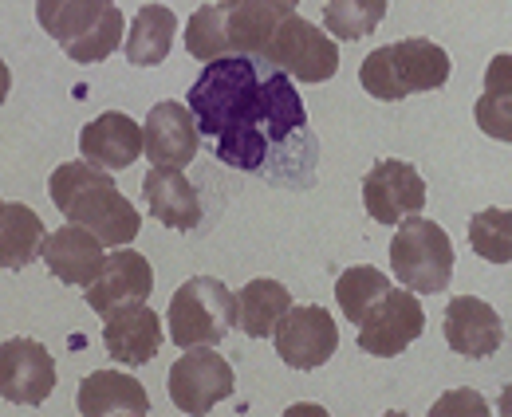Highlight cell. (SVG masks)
Here are the masks:
<instances>
[{"mask_svg":"<svg viewBox=\"0 0 512 417\" xmlns=\"http://www.w3.org/2000/svg\"><path fill=\"white\" fill-rule=\"evenodd\" d=\"M162 319L150 303H127L111 315H103V347L123 366H146L162 351Z\"/></svg>","mask_w":512,"mask_h":417,"instance_id":"2e32d148","label":"cell"},{"mask_svg":"<svg viewBox=\"0 0 512 417\" xmlns=\"http://www.w3.org/2000/svg\"><path fill=\"white\" fill-rule=\"evenodd\" d=\"M473 122L485 138L512 146V87H485L473 103Z\"/></svg>","mask_w":512,"mask_h":417,"instance_id":"f546056e","label":"cell"},{"mask_svg":"<svg viewBox=\"0 0 512 417\" xmlns=\"http://www.w3.org/2000/svg\"><path fill=\"white\" fill-rule=\"evenodd\" d=\"M449 71L453 63L442 44H434L430 36H410V40L375 48L359 63V83L379 103H402L410 95L442 91L449 83Z\"/></svg>","mask_w":512,"mask_h":417,"instance_id":"3957f363","label":"cell"},{"mask_svg":"<svg viewBox=\"0 0 512 417\" xmlns=\"http://www.w3.org/2000/svg\"><path fill=\"white\" fill-rule=\"evenodd\" d=\"M426 331L422 299L410 288H390L363 319H359V351L371 358H398Z\"/></svg>","mask_w":512,"mask_h":417,"instance_id":"ba28073f","label":"cell"},{"mask_svg":"<svg viewBox=\"0 0 512 417\" xmlns=\"http://www.w3.org/2000/svg\"><path fill=\"white\" fill-rule=\"evenodd\" d=\"M201 150V130L186 103L178 99H162L150 107V115L142 122V154L150 158V166H178L186 170Z\"/></svg>","mask_w":512,"mask_h":417,"instance_id":"7c38bea8","label":"cell"},{"mask_svg":"<svg viewBox=\"0 0 512 417\" xmlns=\"http://www.w3.org/2000/svg\"><path fill=\"white\" fill-rule=\"evenodd\" d=\"M390 0H327L323 4V28L335 40H367L386 20Z\"/></svg>","mask_w":512,"mask_h":417,"instance_id":"4316f807","label":"cell"},{"mask_svg":"<svg viewBox=\"0 0 512 417\" xmlns=\"http://www.w3.org/2000/svg\"><path fill=\"white\" fill-rule=\"evenodd\" d=\"M166 327H170V343L182 351L217 347L237 327V292H229V284L217 276H190L170 296Z\"/></svg>","mask_w":512,"mask_h":417,"instance_id":"5b68a950","label":"cell"},{"mask_svg":"<svg viewBox=\"0 0 512 417\" xmlns=\"http://www.w3.org/2000/svg\"><path fill=\"white\" fill-rule=\"evenodd\" d=\"M83 417H107V414H150V394L146 386L127 374V370H91L79 382V398H75Z\"/></svg>","mask_w":512,"mask_h":417,"instance_id":"d6986e66","label":"cell"},{"mask_svg":"<svg viewBox=\"0 0 512 417\" xmlns=\"http://www.w3.org/2000/svg\"><path fill=\"white\" fill-rule=\"evenodd\" d=\"M56 390V358L40 339L16 335L0 343V398L12 406H44Z\"/></svg>","mask_w":512,"mask_h":417,"instance_id":"8fae6325","label":"cell"},{"mask_svg":"<svg viewBox=\"0 0 512 417\" xmlns=\"http://www.w3.org/2000/svg\"><path fill=\"white\" fill-rule=\"evenodd\" d=\"M390 288H394L390 276L379 272V268H371V264H351V268H343L339 280H335V299H339L343 319L359 327V319H363Z\"/></svg>","mask_w":512,"mask_h":417,"instance_id":"cb8c5ba5","label":"cell"},{"mask_svg":"<svg viewBox=\"0 0 512 417\" xmlns=\"http://www.w3.org/2000/svg\"><path fill=\"white\" fill-rule=\"evenodd\" d=\"M103 8H107V0H36V24L60 48H67L103 16Z\"/></svg>","mask_w":512,"mask_h":417,"instance_id":"d4e9b609","label":"cell"},{"mask_svg":"<svg viewBox=\"0 0 512 417\" xmlns=\"http://www.w3.org/2000/svg\"><path fill=\"white\" fill-rule=\"evenodd\" d=\"M398 233L390 237V272L402 288L418 292V296H438L446 292L449 280H453V264H457V252H453V240L449 233L414 213L406 217L402 225H394Z\"/></svg>","mask_w":512,"mask_h":417,"instance_id":"277c9868","label":"cell"},{"mask_svg":"<svg viewBox=\"0 0 512 417\" xmlns=\"http://www.w3.org/2000/svg\"><path fill=\"white\" fill-rule=\"evenodd\" d=\"M48 193L64 221L91 229L107 248H123L142 233V213L127 201V193L115 185L111 170H99L91 162H64L52 170Z\"/></svg>","mask_w":512,"mask_h":417,"instance_id":"6da1fadb","label":"cell"},{"mask_svg":"<svg viewBox=\"0 0 512 417\" xmlns=\"http://www.w3.org/2000/svg\"><path fill=\"white\" fill-rule=\"evenodd\" d=\"M166 390H170V402L182 414L197 417V414H209L217 402L233 398L237 374H233L229 358L217 355V347H190V351H182V358L170 366Z\"/></svg>","mask_w":512,"mask_h":417,"instance_id":"52a82bcc","label":"cell"},{"mask_svg":"<svg viewBox=\"0 0 512 417\" xmlns=\"http://www.w3.org/2000/svg\"><path fill=\"white\" fill-rule=\"evenodd\" d=\"M79 154L83 162L99 170H130L142 154V126L123 111H103L79 130Z\"/></svg>","mask_w":512,"mask_h":417,"instance_id":"ac0fdd59","label":"cell"},{"mask_svg":"<svg viewBox=\"0 0 512 417\" xmlns=\"http://www.w3.org/2000/svg\"><path fill=\"white\" fill-rule=\"evenodd\" d=\"M276 358L292 370H320L339 351V327L335 315L320 303H292L288 315L272 331Z\"/></svg>","mask_w":512,"mask_h":417,"instance_id":"9c48e42d","label":"cell"},{"mask_svg":"<svg viewBox=\"0 0 512 417\" xmlns=\"http://www.w3.org/2000/svg\"><path fill=\"white\" fill-rule=\"evenodd\" d=\"M178 36V16L170 4H142L138 16L130 20L127 40H123V56L130 67H158L170 56Z\"/></svg>","mask_w":512,"mask_h":417,"instance_id":"44dd1931","label":"cell"},{"mask_svg":"<svg viewBox=\"0 0 512 417\" xmlns=\"http://www.w3.org/2000/svg\"><path fill=\"white\" fill-rule=\"evenodd\" d=\"M8 91H12V71H8V63L0 60V107H4V99H8Z\"/></svg>","mask_w":512,"mask_h":417,"instance_id":"d6a6232c","label":"cell"},{"mask_svg":"<svg viewBox=\"0 0 512 417\" xmlns=\"http://www.w3.org/2000/svg\"><path fill=\"white\" fill-rule=\"evenodd\" d=\"M446 347L461 358H493L505 343L501 311L481 296H453L442 315Z\"/></svg>","mask_w":512,"mask_h":417,"instance_id":"4fadbf2b","label":"cell"},{"mask_svg":"<svg viewBox=\"0 0 512 417\" xmlns=\"http://www.w3.org/2000/svg\"><path fill=\"white\" fill-rule=\"evenodd\" d=\"M485 87H512V52L493 56L485 67Z\"/></svg>","mask_w":512,"mask_h":417,"instance_id":"1f68e13d","label":"cell"},{"mask_svg":"<svg viewBox=\"0 0 512 417\" xmlns=\"http://www.w3.org/2000/svg\"><path fill=\"white\" fill-rule=\"evenodd\" d=\"M264 67L268 63L256 56H221L201 67V75L193 79L186 107L197 119L201 138H209L213 146L245 134L256 119L260 107V83H264Z\"/></svg>","mask_w":512,"mask_h":417,"instance_id":"7a4b0ae2","label":"cell"},{"mask_svg":"<svg viewBox=\"0 0 512 417\" xmlns=\"http://www.w3.org/2000/svg\"><path fill=\"white\" fill-rule=\"evenodd\" d=\"M288 307H292V292L280 280L256 276L237 292V327L249 339H272V331L288 315Z\"/></svg>","mask_w":512,"mask_h":417,"instance_id":"7402d4cb","label":"cell"},{"mask_svg":"<svg viewBox=\"0 0 512 417\" xmlns=\"http://www.w3.org/2000/svg\"><path fill=\"white\" fill-rule=\"evenodd\" d=\"M296 414H327V410H323V406H292V410H288V417H296Z\"/></svg>","mask_w":512,"mask_h":417,"instance_id":"e575fe53","label":"cell"},{"mask_svg":"<svg viewBox=\"0 0 512 417\" xmlns=\"http://www.w3.org/2000/svg\"><path fill=\"white\" fill-rule=\"evenodd\" d=\"M40 260L44 268L67 284V288H87L99 272H103V260H107V244L95 237L91 229L83 225H60L52 229L44 244H40Z\"/></svg>","mask_w":512,"mask_h":417,"instance_id":"9a60e30c","label":"cell"},{"mask_svg":"<svg viewBox=\"0 0 512 417\" xmlns=\"http://www.w3.org/2000/svg\"><path fill=\"white\" fill-rule=\"evenodd\" d=\"M186 52L197 63L221 60V56H233L229 48V28H225V4H201L186 24Z\"/></svg>","mask_w":512,"mask_h":417,"instance_id":"f1b7e54d","label":"cell"},{"mask_svg":"<svg viewBox=\"0 0 512 417\" xmlns=\"http://www.w3.org/2000/svg\"><path fill=\"white\" fill-rule=\"evenodd\" d=\"M221 4H229V0H221ZM280 4H288V8H300V0H280Z\"/></svg>","mask_w":512,"mask_h":417,"instance_id":"d590c367","label":"cell"},{"mask_svg":"<svg viewBox=\"0 0 512 417\" xmlns=\"http://www.w3.org/2000/svg\"><path fill=\"white\" fill-rule=\"evenodd\" d=\"M48 237L36 209L20 201H0V268L20 272L40 256V244Z\"/></svg>","mask_w":512,"mask_h":417,"instance_id":"603a6c76","label":"cell"},{"mask_svg":"<svg viewBox=\"0 0 512 417\" xmlns=\"http://www.w3.org/2000/svg\"><path fill=\"white\" fill-rule=\"evenodd\" d=\"M142 201L146 213L174 233H193L201 225V193L193 189L186 170L178 166H154L142 178Z\"/></svg>","mask_w":512,"mask_h":417,"instance_id":"e0dca14e","label":"cell"},{"mask_svg":"<svg viewBox=\"0 0 512 417\" xmlns=\"http://www.w3.org/2000/svg\"><path fill=\"white\" fill-rule=\"evenodd\" d=\"M288 12H296V8H288L280 0H229L225 4L229 48L237 56H256L260 60L264 48H268V40H272V32H276V24Z\"/></svg>","mask_w":512,"mask_h":417,"instance_id":"ffe728a7","label":"cell"},{"mask_svg":"<svg viewBox=\"0 0 512 417\" xmlns=\"http://www.w3.org/2000/svg\"><path fill=\"white\" fill-rule=\"evenodd\" d=\"M363 209L375 225L394 229L426 209V178L402 158H379L363 174Z\"/></svg>","mask_w":512,"mask_h":417,"instance_id":"30bf717a","label":"cell"},{"mask_svg":"<svg viewBox=\"0 0 512 417\" xmlns=\"http://www.w3.org/2000/svg\"><path fill=\"white\" fill-rule=\"evenodd\" d=\"M497 414L501 417H512V382L501 390V402H497Z\"/></svg>","mask_w":512,"mask_h":417,"instance_id":"836d02e7","label":"cell"},{"mask_svg":"<svg viewBox=\"0 0 512 417\" xmlns=\"http://www.w3.org/2000/svg\"><path fill=\"white\" fill-rule=\"evenodd\" d=\"M83 292H87V307L103 319V315H111L127 303H146L154 292V268L142 252L123 244L103 260V272Z\"/></svg>","mask_w":512,"mask_h":417,"instance_id":"5bb4252c","label":"cell"},{"mask_svg":"<svg viewBox=\"0 0 512 417\" xmlns=\"http://www.w3.org/2000/svg\"><path fill=\"white\" fill-rule=\"evenodd\" d=\"M123 40H127V20H123L119 4H115V0H107L103 16H99V20H95L79 40H71V44H67L64 56L67 60H75V63H103L123 48Z\"/></svg>","mask_w":512,"mask_h":417,"instance_id":"484cf974","label":"cell"},{"mask_svg":"<svg viewBox=\"0 0 512 417\" xmlns=\"http://www.w3.org/2000/svg\"><path fill=\"white\" fill-rule=\"evenodd\" d=\"M457 414H473V417H489L493 406L473 390V386H457V390H446L434 406H430V417H457Z\"/></svg>","mask_w":512,"mask_h":417,"instance_id":"4dcf8cb0","label":"cell"},{"mask_svg":"<svg viewBox=\"0 0 512 417\" xmlns=\"http://www.w3.org/2000/svg\"><path fill=\"white\" fill-rule=\"evenodd\" d=\"M260 60L268 67L288 71L296 83H327L339 71V44H335V36L327 28L304 20L300 12H288L276 24V32H272V40H268Z\"/></svg>","mask_w":512,"mask_h":417,"instance_id":"8992f818","label":"cell"},{"mask_svg":"<svg viewBox=\"0 0 512 417\" xmlns=\"http://www.w3.org/2000/svg\"><path fill=\"white\" fill-rule=\"evenodd\" d=\"M469 248L485 264H512V209L489 205L469 217Z\"/></svg>","mask_w":512,"mask_h":417,"instance_id":"83f0119b","label":"cell"}]
</instances>
